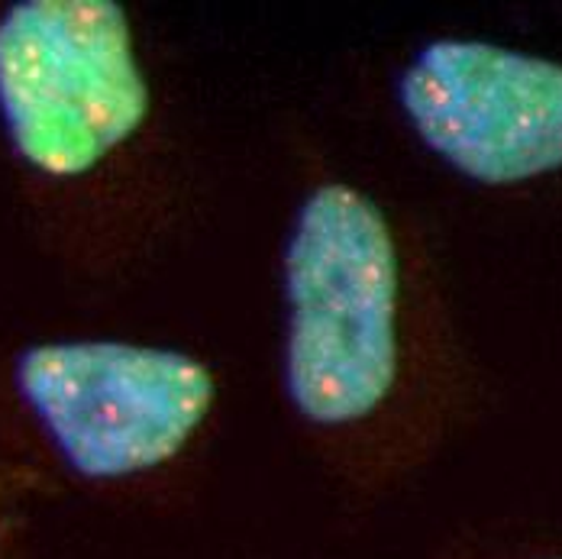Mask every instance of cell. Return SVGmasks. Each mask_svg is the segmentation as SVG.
Instances as JSON below:
<instances>
[{"label": "cell", "mask_w": 562, "mask_h": 559, "mask_svg": "<svg viewBox=\"0 0 562 559\" xmlns=\"http://www.w3.org/2000/svg\"><path fill=\"white\" fill-rule=\"evenodd\" d=\"M404 133L456 178L485 191L562 181V62L495 40L440 36L392 71Z\"/></svg>", "instance_id": "277c9868"}, {"label": "cell", "mask_w": 562, "mask_h": 559, "mask_svg": "<svg viewBox=\"0 0 562 559\" xmlns=\"http://www.w3.org/2000/svg\"><path fill=\"white\" fill-rule=\"evenodd\" d=\"M36 495H49L43 479L16 462L0 459V559H16L20 554L23 504Z\"/></svg>", "instance_id": "5b68a950"}, {"label": "cell", "mask_w": 562, "mask_h": 559, "mask_svg": "<svg viewBox=\"0 0 562 559\" xmlns=\"http://www.w3.org/2000/svg\"><path fill=\"white\" fill-rule=\"evenodd\" d=\"M530 559H562V554H550V557H530Z\"/></svg>", "instance_id": "8992f818"}, {"label": "cell", "mask_w": 562, "mask_h": 559, "mask_svg": "<svg viewBox=\"0 0 562 559\" xmlns=\"http://www.w3.org/2000/svg\"><path fill=\"white\" fill-rule=\"evenodd\" d=\"M221 372L123 336L0 343V459L104 502H162L217 437Z\"/></svg>", "instance_id": "3957f363"}, {"label": "cell", "mask_w": 562, "mask_h": 559, "mask_svg": "<svg viewBox=\"0 0 562 559\" xmlns=\"http://www.w3.org/2000/svg\"><path fill=\"white\" fill-rule=\"evenodd\" d=\"M281 239V398L307 456L352 495L417 469L462 404L424 243L366 181L317 159Z\"/></svg>", "instance_id": "6da1fadb"}, {"label": "cell", "mask_w": 562, "mask_h": 559, "mask_svg": "<svg viewBox=\"0 0 562 559\" xmlns=\"http://www.w3.org/2000/svg\"><path fill=\"white\" fill-rule=\"evenodd\" d=\"M0 159L33 243L71 279H123L169 243L191 143L126 3H0Z\"/></svg>", "instance_id": "7a4b0ae2"}]
</instances>
